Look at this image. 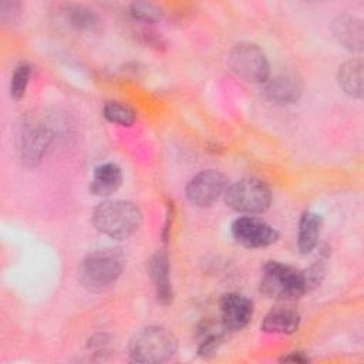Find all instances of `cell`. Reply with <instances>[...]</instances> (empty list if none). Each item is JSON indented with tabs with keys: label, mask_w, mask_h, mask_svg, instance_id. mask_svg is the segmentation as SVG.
Segmentation results:
<instances>
[{
	"label": "cell",
	"mask_w": 364,
	"mask_h": 364,
	"mask_svg": "<svg viewBox=\"0 0 364 364\" xmlns=\"http://www.w3.org/2000/svg\"><path fill=\"white\" fill-rule=\"evenodd\" d=\"M142 223L141 209L122 199H108L101 202L92 212V225L95 229L117 240L132 236Z\"/></svg>",
	"instance_id": "6da1fadb"
},
{
	"label": "cell",
	"mask_w": 364,
	"mask_h": 364,
	"mask_svg": "<svg viewBox=\"0 0 364 364\" xmlns=\"http://www.w3.org/2000/svg\"><path fill=\"white\" fill-rule=\"evenodd\" d=\"M125 257L117 247H100L90 252L78 267V280L88 291H102L122 273Z\"/></svg>",
	"instance_id": "7a4b0ae2"
},
{
	"label": "cell",
	"mask_w": 364,
	"mask_h": 364,
	"mask_svg": "<svg viewBox=\"0 0 364 364\" xmlns=\"http://www.w3.org/2000/svg\"><path fill=\"white\" fill-rule=\"evenodd\" d=\"M178 350L175 334L162 326H148L136 331L128 346L134 363L156 364L169 360Z\"/></svg>",
	"instance_id": "3957f363"
},
{
	"label": "cell",
	"mask_w": 364,
	"mask_h": 364,
	"mask_svg": "<svg viewBox=\"0 0 364 364\" xmlns=\"http://www.w3.org/2000/svg\"><path fill=\"white\" fill-rule=\"evenodd\" d=\"M259 289L266 297L283 301L296 300L309 293L303 270L276 260L263 266Z\"/></svg>",
	"instance_id": "277c9868"
},
{
	"label": "cell",
	"mask_w": 364,
	"mask_h": 364,
	"mask_svg": "<svg viewBox=\"0 0 364 364\" xmlns=\"http://www.w3.org/2000/svg\"><path fill=\"white\" fill-rule=\"evenodd\" d=\"M55 135V124L38 114L27 117L20 127L18 152L21 162L28 166H37Z\"/></svg>",
	"instance_id": "5b68a950"
},
{
	"label": "cell",
	"mask_w": 364,
	"mask_h": 364,
	"mask_svg": "<svg viewBox=\"0 0 364 364\" xmlns=\"http://www.w3.org/2000/svg\"><path fill=\"white\" fill-rule=\"evenodd\" d=\"M225 202L236 212L255 215L269 209L272 192L269 186L259 179L246 178L229 185L225 191Z\"/></svg>",
	"instance_id": "8992f818"
},
{
	"label": "cell",
	"mask_w": 364,
	"mask_h": 364,
	"mask_svg": "<svg viewBox=\"0 0 364 364\" xmlns=\"http://www.w3.org/2000/svg\"><path fill=\"white\" fill-rule=\"evenodd\" d=\"M230 70L249 82H266L270 77V64L264 51L253 43L233 46L228 55Z\"/></svg>",
	"instance_id": "52a82bcc"
},
{
	"label": "cell",
	"mask_w": 364,
	"mask_h": 364,
	"mask_svg": "<svg viewBox=\"0 0 364 364\" xmlns=\"http://www.w3.org/2000/svg\"><path fill=\"white\" fill-rule=\"evenodd\" d=\"M229 186V179L225 173L216 169L200 171L186 185L188 200L199 208L213 205Z\"/></svg>",
	"instance_id": "ba28073f"
},
{
	"label": "cell",
	"mask_w": 364,
	"mask_h": 364,
	"mask_svg": "<svg viewBox=\"0 0 364 364\" xmlns=\"http://www.w3.org/2000/svg\"><path fill=\"white\" fill-rule=\"evenodd\" d=\"M230 232L239 245L249 249L266 247L279 239V232L272 225L256 216L237 218L233 220Z\"/></svg>",
	"instance_id": "9c48e42d"
},
{
	"label": "cell",
	"mask_w": 364,
	"mask_h": 364,
	"mask_svg": "<svg viewBox=\"0 0 364 364\" xmlns=\"http://www.w3.org/2000/svg\"><path fill=\"white\" fill-rule=\"evenodd\" d=\"M220 324L226 331H239L253 317V301L239 293H226L219 301Z\"/></svg>",
	"instance_id": "30bf717a"
},
{
	"label": "cell",
	"mask_w": 364,
	"mask_h": 364,
	"mask_svg": "<svg viewBox=\"0 0 364 364\" xmlns=\"http://www.w3.org/2000/svg\"><path fill=\"white\" fill-rule=\"evenodd\" d=\"M263 92L267 100L277 104H293L303 92L301 78L291 71H283L266 80Z\"/></svg>",
	"instance_id": "8fae6325"
},
{
	"label": "cell",
	"mask_w": 364,
	"mask_h": 364,
	"mask_svg": "<svg viewBox=\"0 0 364 364\" xmlns=\"http://www.w3.org/2000/svg\"><path fill=\"white\" fill-rule=\"evenodd\" d=\"M331 33L336 40L350 51H361L364 44V27L361 18L353 14H340L331 21Z\"/></svg>",
	"instance_id": "7c38bea8"
},
{
	"label": "cell",
	"mask_w": 364,
	"mask_h": 364,
	"mask_svg": "<svg viewBox=\"0 0 364 364\" xmlns=\"http://www.w3.org/2000/svg\"><path fill=\"white\" fill-rule=\"evenodd\" d=\"M149 276L152 279L158 303L168 306L173 300V289L169 277V257L166 250H156L149 260Z\"/></svg>",
	"instance_id": "4fadbf2b"
},
{
	"label": "cell",
	"mask_w": 364,
	"mask_h": 364,
	"mask_svg": "<svg viewBox=\"0 0 364 364\" xmlns=\"http://www.w3.org/2000/svg\"><path fill=\"white\" fill-rule=\"evenodd\" d=\"M300 314L297 310L286 306L272 309L262 321V331L270 334H293L299 330Z\"/></svg>",
	"instance_id": "5bb4252c"
},
{
	"label": "cell",
	"mask_w": 364,
	"mask_h": 364,
	"mask_svg": "<svg viewBox=\"0 0 364 364\" xmlns=\"http://www.w3.org/2000/svg\"><path fill=\"white\" fill-rule=\"evenodd\" d=\"M121 183H122L121 168L112 162L101 164L94 169V175L90 182V192L94 196L108 198L119 189Z\"/></svg>",
	"instance_id": "9a60e30c"
},
{
	"label": "cell",
	"mask_w": 364,
	"mask_h": 364,
	"mask_svg": "<svg viewBox=\"0 0 364 364\" xmlns=\"http://www.w3.org/2000/svg\"><path fill=\"white\" fill-rule=\"evenodd\" d=\"M323 229V218L318 213L306 210L297 229V247L301 255H307L316 249Z\"/></svg>",
	"instance_id": "2e32d148"
},
{
	"label": "cell",
	"mask_w": 364,
	"mask_h": 364,
	"mask_svg": "<svg viewBox=\"0 0 364 364\" xmlns=\"http://www.w3.org/2000/svg\"><path fill=\"white\" fill-rule=\"evenodd\" d=\"M340 88L353 98L363 97V61L358 58L343 63L337 73Z\"/></svg>",
	"instance_id": "e0dca14e"
},
{
	"label": "cell",
	"mask_w": 364,
	"mask_h": 364,
	"mask_svg": "<svg viewBox=\"0 0 364 364\" xmlns=\"http://www.w3.org/2000/svg\"><path fill=\"white\" fill-rule=\"evenodd\" d=\"M65 13V18L67 21L77 30L81 31H92L98 27L100 20L97 17V14L84 7V6H78V4H68L64 9Z\"/></svg>",
	"instance_id": "ac0fdd59"
},
{
	"label": "cell",
	"mask_w": 364,
	"mask_h": 364,
	"mask_svg": "<svg viewBox=\"0 0 364 364\" xmlns=\"http://www.w3.org/2000/svg\"><path fill=\"white\" fill-rule=\"evenodd\" d=\"M102 114L109 122L118 124V125H122V127H131L135 122V118H136L135 111L129 105L122 104L119 101L107 102L104 105Z\"/></svg>",
	"instance_id": "d6986e66"
},
{
	"label": "cell",
	"mask_w": 364,
	"mask_h": 364,
	"mask_svg": "<svg viewBox=\"0 0 364 364\" xmlns=\"http://www.w3.org/2000/svg\"><path fill=\"white\" fill-rule=\"evenodd\" d=\"M30 75H31V65L27 63H20L11 75L10 80V97L16 101L21 100L26 94L28 81H30Z\"/></svg>",
	"instance_id": "ffe728a7"
},
{
	"label": "cell",
	"mask_w": 364,
	"mask_h": 364,
	"mask_svg": "<svg viewBox=\"0 0 364 364\" xmlns=\"http://www.w3.org/2000/svg\"><path fill=\"white\" fill-rule=\"evenodd\" d=\"M327 259H328V253L327 250H321L320 255L317 256V259L307 267L303 270L304 277H306V283L309 287V291L313 290L314 287H317L326 273V266H327Z\"/></svg>",
	"instance_id": "44dd1931"
},
{
	"label": "cell",
	"mask_w": 364,
	"mask_h": 364,
	"mask_svg": "<svg viewBox=\"0 0 364 364\" xmlns=\"http://www.w3.org/2000/svg\"><path fill=\"white\" fill-rule=\"evenodd\" d=\"M129 14L138 20V21H144V23H155L158 20L162 18V9L158 7L156 4L152 3H146V1H138L131 4L129 7Z\"/></svg>",
	"instance_id": "7402d4cb"
},
{
	"label": "cell",
	"mask_w": 364,
	"mask_h": 364,
	"mask_svg": "<svg viewBox=\"0 0 364 364\" xmlns=\"http://www.w3.org/2000/svg\"><path fill=\"white\" fill-rule=\"evenodd\" d=\"M223 331L225 330L208 333L198 346V354L202 355V357H208L210 354H215L218 351L219 346L223 341Z\"/></svg>",
	"instance_id": "603a6c76"
},
{
	"label": "cell",
	"mask_w": 364,
	"mask_h": 364,
	"mask_svg": "<svg viewBox=\"0 0 364 364\" xmlns=\"http://www.w3.org/2000/svg\"><path fill=\"white\" fill-rule=\"evenodd\" d=\"M21 3L20 1H10L4 0L0 3V20L3 24H13L18 20L21 14Z\"/></svg>",
	"instance_id": "cb8c5ba5"
},
{
	"label": "cell",
	"mask_w": 364,
	"mask_h": 364,
	"mask_svg": "<svg viewBox=\"0 0 364 364\" xmlns=\"http://www.w3.org/2000/svg\"><path fill=\"white\" fill-rule=\"evenodd\" d=\"M280 361H283V363H307L309 357L300 351H294V353H290L289 355H283L280 358Z\"/></svg>",
	"instance_id": "d4e9b609"
}]
</instances>
